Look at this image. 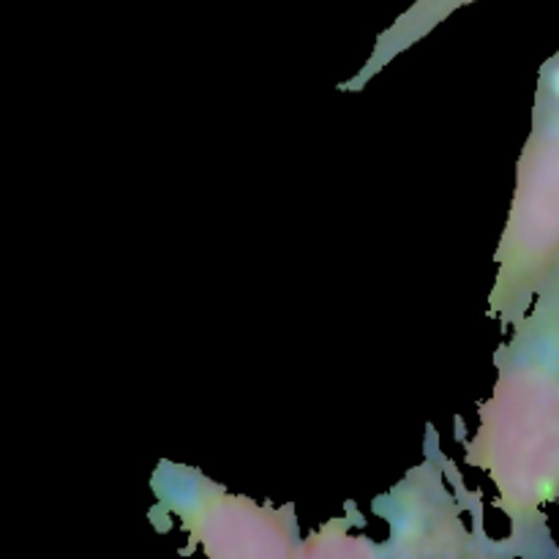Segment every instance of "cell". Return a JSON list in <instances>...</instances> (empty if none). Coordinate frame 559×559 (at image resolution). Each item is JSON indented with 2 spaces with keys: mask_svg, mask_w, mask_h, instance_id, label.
Listing matches in <instances>:
<instances>
[{
  "mask_svg": "<svg viewBox=\"0 0 559 559\" xmlns=\"http://www.w3.org/2000/svg\"><path fill=\"white\" fill-rule=\"evenodd\" d=\"M486 314L513 328L559 265V49L538 71L533 129L516 162L511 211L495 251Z\"/></svg>",
  "mask_w": 559,
  "mask_h": 559,
  "instance_id": "2",
  "label": "cell"
},
{
  "mask_svg": "<svg viewBox=\"0 0 559 559\" xmlns=\"http://www.w3.org/2000/svg\"><path fill=\"white\" fill-rule=\"evenodd\" d=\"M497 382L478 407L464 462L495 486L511 533L506 557H559L546 508L559 506V265L495 353Z\"/></svg>",
  "mask_w": 559,
  "mask_h": 559,
  "instance_id": "1",
  "label": "cell"
},
{
  "mask_svg": "<svg viewBox=\"0 0 559 559\" xmlns=\"http://www.w3.org/2000/svg\"><path fill=\"white\" fill-rule=\"evenodd\" d=\"M451 462L440 456L435 440V456L409 469L407 478L374 500V511L391 524V540L380 546V555L391 557H486L475 535L464 530L456 497L445 489L442 478Z\"/></svg>",
  "mask_w": 559,
  "mask_h": 559,
  "instance_id": "4",
  "label": "cell"
},
{
  "mask_svg": "<svg viewBox=\"0 0 559 559\" xmlns=\"http://www.w3.org/2000/svg\"><path fill=\"white\" fill-rule=\"evenodd\" d=\"M475 3V0H415L391 27L380 36L374 52H371L366 69L355 76V82L349 87H360L369 82V76H374L388 60L399 58L407 47L418 44L420 38L429 36L440 22H445L453 11L464 9V5Z\"/></svg>",
  "mask_w": 559,
  "mask_h": 559,
  "instance_id": "5",
  "label": "cell"
},
{
  "mask_svg": "<svg viewBox=\"0 0 559 559\" xmlns=\"http://www.w3.org/2000/svg\"><path fill=\"white\" fill-rule=\"evenodd\" d=\"M156 508L211 557H298L295 508H267L227 491L194 467L158 462L151 475Z\"/></svg>",
  "mask_w": 559,
  "mask_h": 559,
  "instance_id": "3",
  "label": "cell"
}]
</instances>
